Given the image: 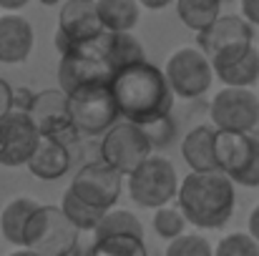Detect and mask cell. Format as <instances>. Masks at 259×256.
Listing matches in <instances>:
<instances>
[{
	"instance_id": "6da1fadb",
	"label": "cell",
	"mask_w": 259,
	"mask_h": 256,
	"mask_svg": "<svg viewBox=\"0 0 259 256\" xmlns=\"http://www.w3.org/2000/svg\"><path fill=\"white\" fill-rule=\"evenodd\" d=\"M111 90L121 118L128 123L146 128L171 116L176 95L166 81V73L149 61L118 71L111 81Z\"/></svg>"
},
{
	"instance_id": "7a4b0ae2",
	"label": "cell",
	"mask_w": 259,
	"mask_h": 256,
	"mask_svg": "<svg viewBox=\"0 0 259 256\" xmlns=\"http://www.w3.org/2000/svg\"><path fill=\"white\" fill-rule=\"evenodd\" d=\"M179 211L196 229L217 231L229 224L237 206L234 181L219 171L214 173H189L176 196Z\"/></svg>"
},
{
	"instance_id": "3957f363",
	"label": "cell",
	"mask_w": 259,
	"mask_h": 256,
	"mask_svg": "<svg viewBox=\"0 0 259 256\" xmlns=\"http://www.w3.org/2000/svg\"><path fill=\"white\" fill-rule=\"evenodd\" d=\"M81 231L68 221L61 206L40 203V209L30 216L23 249H30L40 256H68L78 246Z\"/></svg>"
},
{
	"instance_id": "277c9868",
	"label": "cell",
	"mask_w": 259,
	"mask_h": 256,
	"mask_svg": "<svg viewBox=\"0 0 259 256\" xmlns=\"http://www.w3.org/2000/svg\"><path fill=\"white\" fill-rule=\"evenodd\" d=\"M98 153H101V161L106 166L118 171L121 176H131L134 171H139L154 156V146L141 126L128 123V121H118L101 138Z\"/></svg>"
},
{
	"instance_id": "5b68a950",
	"label": "cell",
	"mask_w": 259,
	"mask_h": 256,
	"mask_svg": "<svg viewBox=\"0 0 259 256\" xmlns=\"http://www.w3.org/2000/svg\"><path fill=\"white\" fill-rule=\"evenodd\" d=\"M113 81V71L103 56L101 40L78 45L61 56L58 61V88L66 95H73L76 90H83L88 85H101Z\"/></svg>"
},
{
	"instance_id": "8992f818",
	"label": "cell",
	"mask_w": 259,
	"mask_h": 256,
	"mask_svg": "<svg viewBox=\"0 0 259 256\" xmlns=\"http://www.w3.org/2000/svg\"><path fill=\"white\" fill-rule=\"evenodd\" d=\"M179 176L169 159L164 156H151L139 171L128 176V193L131 201L139 203L141 209H164L179 196Z\"/></svg>"
},
{
	"instance_id": "52a82bcc",
	"label": "cell",
	"mask_w": 259,
	"mask_h": 256,
	"mask_svg": "<svg viewBox=\"0 0 259 256\" xmlns=\"http://www.w3.org/2000/svg\"><path fill=\"white\" fill-rule=\"evenodd\" d=\"M68 103L78 133L86 136H106L121 118L111 83L88 85L83 90H76L73 95H68Z\"/></svg>"
},
{
	"instance_id": "ba28073f",
	"label": "cell",
	"mask_w": 259,
	"mask_h": 256,
	"mask_svg": "<svg viewBox=\"0 0 259 256\" xmlns=\"http://www.w3.org/2000/svg\"><path fill=\"white\" fill-rule=\"evenodd\" d=\"M106 35V28L98 15V3L93 0H68L58 10L56 28V48L58 53H68L78 45L96 43Z\"/></svg>"
},
{
	"instance_id": "9c48e42d",
	"label": "cell",
	"mask_w": 259,
	"mask_h": 256,
	"mask_svg": "<svg viewBox=\"0 0 259 256\" xmlns=\"http://www.w3.org/2000/svg\"><path fill=\"white\" fill-rule=\"evenodd\" d=\"M209 118L217 131L249 136L259 126V98L249 88H222L209 103Z\"/></svg>"
},
{
	"instance_id": "30bf717a",
	"label": "cell",
	"mask_w": 259,
	"mask_h": 256,
	"mask_svg": "<svg viewBox=\"0 0 259 256\" xmlns=\"http://www.w3.org/2000/svg\"><path fill=\"white\" fill-rule=\"evenodd\" d=\"M28 116L35 123L40 138H51V141H58L71 148V143H76L81 136L71 118L68 95L61 88H48V90L35 93V100H33Z\"/></svg>"
},
{
	"instance_id": "8fae6325",
	"label": "cell",
	"mask_w": 259,
	"mask_h": 256,
	"mask_svg": "<svg viewBox=\"0 0 259 256\" xmlns=\"http://www.w3.org/2000/svg\"><path fill=\"white\" fill-rule=\"evenodd\" d=\"M166 81L179 98H201L214 83V66L199 48H179L166 63Z\"/></svg>"
},
{
	"instance_id": "7c38bea8",
	"label": "cell",
	"mask_w": 259,
	"mask_h": 256,
	"mask_svg": "<svg viewBox=\"0 0 259 256\" xmlns=\"http://www.w3.org/2000/svg\"><path fill=\"white\" fill-rule=\"evenodd\" d=\"M121 183H123V176L118 171L106 166L103 161H96V164H86L78 169L68 191L78 201L108 214V211H113V206L121 196Z\"/></svg>"
},
{
	"instance_id": "4fadbf2b",
	"label": "cell",
	"mask_w": 259,
	"mask_h": 256,
	"mask_svg": "<svg viewBox=\"0 0 259 256\" xmlns=\"http://www.w3.org/2000/svg\"><path fill=\"white\" fill-rule=\"evenodd\" d=\"M38 146H40V133L28 113L10 111L0 118V166L5 169L28 166Z\"/></svg>"
},
{
	"instance_id": "5bb4252c",
	"label": "cell",
	"mask_w": 259,
	"mask_h": 256,
	"mask_svg": "<svg viewBox=\"0 0 259 256\" xmlns=\"http://www.w3.org/2000/svg\"><path fill=\"white\" fill-rule=\"evenodd\" d=\"M252 40H254L252 25L242 15L227 13L209 30H204V33L196 35V48L209 61H214L224 50H232V48H239V45H252Z\"/></svg>"
},
{
	"instance_id": "9a60e30c",
	"label": "cell",
	"mask_w": 259,
	"mask_h": 256,
	"mask_svg": "<svg viewBox=\"0 0 259 256\" xmlns=\"http://www.w3.org/2000/svg\"><path fill=\"white\" fill-rule=\"evenodd\" d=\"M214 76L224 83V88H249L259 83V50L252 45H239L224 50L211 61Z\"/></svg>"
},
{
	"instance_id": "2e32d148",
	"label": "cell",
	"mask_w": 259,
	"mask_h": 256,
	"mask_svg": "<svg viewBox=\"0 0 259 256\" xmlns=\"http://www.w3.org/2000/svg\"><path fill=\"white\" fill-rule=\"evenodd\" d=\"M35 33L30 20H25L20 13H5L0 15V63L18 66L25 63L33 53Z\"/></svg>"
},
{
	"instance_id": "e0dca14e",
	"label": "cell",
	"mask_w": 259,
	"mask_h": 256,
	"mask_svg": "<svg viewBox=\"0 0 259 256\" xmlns=\"http://www.w3.org/2000/svg\"><path fill=\"white\" fill-rule=\"evenodd\" d=\"M254 141L257 136L249 133H227V131H217V166H219V173L229 176L232 181H237L254 156Z\"/></svg>"
},
{
	"instance_id": "ac0fdd59",
	"label": "cell",
	"mask_w": 259,
	"mask_h": 256,
	"mask_svg": "<svg viewBox=\"0 0 259 256\" xmlns=\"http://www.w3.org/2000/svg\"><path fill=\"white\" fill-rule=\"evenodd\" d=\"M217 128L214 126H194L184 141H181V159L186 161V166L191 173H214L219 171L217 166Z\"/></svg>"
},
{
	"instance_id": "d6986e66",
	"label": "cell",
	"mask_w": 259,
	"mask_h": 256,
	"mask_svg": "<svg viewBox=\"0 0 259 256\" xmlns=\"http://www.w3.org/2000/svg\"><path fill=\"white\" fill-rule=\"evenodd\" d=\"M68 169H71V148L58 141L40 138V146L35 148L28 171L40 181H58L66 176Z\"/></svg>"
},
{
	"instance_id": "ffe728a7",
	"label": "cell",
	"mask_w": 259,
	"mask_h": 256,
	"mask_svg": "<svg viewBox=\"0 0 259 256\" xmlns=\"http://www.w3.org/2000/svg\"><path fill=\"white\" fill-rule=\"evenodd\" d=\"M101 45H103V56H106L113 76L128 66L146 61V50L134 33H106L101 38Z\"/></svg>"
},
{
	"instance_id": "44dd1931",
	"label": "cell",
	"mask_w": 259,
	"mask_h": 256,
	"mask_svg": "<svg viewBox=\"0 0 259 256\" xmlns=\"http://www.w3.org/2000/svg\"><path fill=\"white\" fill-rule=\"evenodd\" d=\"M40 209V201L30 198V196H20V198H13L3 214H0V231L5 236V241H10L13 246H20L23 249V239H25V229H28V221L30 216Z\"/></svg>"
},
{
	"instance_id": "7402d4cb",
	"label": "cell",
	"mask_w": 259,
	"mask_h": 256,
	"mask_svg": "<svg viewBox=\"0 0 259 256\" xmlns=\"http://www.w3.org/2000/svg\"><path fill=\"white\" fill-rule=\"evenodd\" d=\"M96 3L106 33H131L141 18V5L136 0H96Z\"/></svg>"
},
{
	"instance_id": "603a6c76",
	"label": "cell",
	"mask_w": 259,
	"mask_h": 256,
	"mask_svg": "<svg viewBox=\"0 0 259 256\" xmlns=\"http://www.w3.org/2000/svg\"><path fill=\"white\" fill-rule=\"evenodd\" d=\"M176 15L189 30L199 35L222 18V3L219 0H179Z\"/></svg>"
},
{
	"instance_id": "cb8c5ba5",
	"label": "cell",
	"mask_w": 259,
	"mask_h": 256,
	"mask_svg": "<svg viewBox=\"0 0 259 256\" xmlns=\"http://www.w3.org/2000/svg\"><path fill=\"white\" fill-rule=\"evenodd\" d=\"M111 236H134V239H144V226L136 219V214L126 211V209H113L106 214V219L101 221V226L96 229V241L98 239H111Z\"/></svg>"
},
{
	"instance_id": "d4e9b609",
	"label": "cell",
	"mask_w": 259,
	"mask_h": 256,
	"mask_svg": "<svg viewBox=\"0 0 259 256\" xmlns=\"http://www.w3.org/2000/svg\"><path fill=\"white\" fill-rule=\"evenodd\" d=\"M61 209H63V214L68 216V221H71L78 231H93V234H96V229H98L101 221L106 219L103 211H98V209L88 206L83 201H78L68 188H66L63 198H61Z\"/></svg>"
},
{
	"instance_id": "484cf974",
	"label": "cell",
	"mask_w": 259,
	"mask_h": 256,
	"mask_svg": "<svg viewBox=\"0 0 259 256\" xmlns=\"http://www.w3.org/2000/svg\"><path fill=\"white\" fill-rule=\"evenodd\" d=\"M91 256H149L146 241L134 236H111L98 239L91 246Z\"/></svg>"
},
{
	"instance_id": "4316f807",
	"label": "cell",
	"mask_w": 259,
	"mask_h": 256,
	"mask_svg": "<svg viewBox=\"0 0 259 256\" xmlns=\"http://www.w3.org/2000/svg\"><path fill=\"white\" fill-rule=\"evenodd\" d=\"M186 224H189V221L184 219V214H181L179 209H174V206H164V209H159V211L154 214V231H156L161 239H166L169 244L184 236Z\"/></svg>"
},
{
	"instance_id": "83f0119b",
	"label": "cell",
	"mask_w": 259,
	"mask_h": 256,
	"mask_svg": "<svg viewBox=\"0 0 259 256\" xmlns=\"http://www.w3.org/2000/svg\"><path fill=\"white\" fill-rule=\"evenodd\" d=\"M214 256H259V244L244 231L227 234L214 246Z\"/></svg>"
},
{
	"instance_id": "f1b7e54d",
	"label": "cell",
	"mask_w": 259,
	"mask_h": 256,
	"mask_svg": "<svg viewBox=\"0 0 259 256\" xmlns=\"http://www.w3.org/2000/svg\"><path fill=\"white\" fill-rule=\"evenodd\" d=\"M166 256H214L211 244L199 234H184L166 246Z\"/></svg>"
},
{
	"instance_id": "f546056e",
	"label": "cell",
	"mask_w": 259,
	"mask_h": 256,
	"mask_svg": "<svg viewBox=\"0 0 259 256\" xmlns=\"http://www.w3.org/2000/svg\"><path fill=\"white\" fill-rule=\"evenodd\" d=\"M144 131H146V136H149V141H151L154 148H166L176 138V123L171 121V116L169 118H161V121H156L151 126H146Z\"/></svg>"
},
{
	"instance_id": "4dcf8cb0",
	"label": "cell",
	"mask_w": 259,
	"mask_h": 256,
	"mask_svg": "<svg viewBox=\"0 0 259 256\" xmlns=\"http://www.w3.org/2000/svg\"><path fill=\"white\" fill-rule=\"evenodd\" d=\"M234 183L247 186V188H259V136H257V141H254V156H252L249 166H247V171Z\"/></svg>"
},
{
	"instance_id": "1f68e13d",
	"label": "cell",
	"mask_w": 259,
	"mask_h": 256,
	"mask_svg": "<svg viewBox=\"0 0 259 256\" xmlns=\"http://www.w3.org/2000/svg\"><path fill=\"white\" fill-rule=\"evenodd\" d=\"M13 100H15V90L5 78H0V118L13 111Z\"/></svg>"
},
{
	"instance_id": "d6a6232c",
	"label": "cell",
	"mask_w": 259,
	"mask_h": 256,
	"mask_svg": "<svg viewBox=\"0 0 259 256\" xmlns=\"http://www.w3.org/2000/svg\"><path fill=\"white\" fill-rule=\"evenodd\" d=\"M242 18L259 28V0H242Z\"/></svg>"
},
{
	"instance_id": "836d02e7",
	"label": "cell",
	"mask_w": 259,
	"mask_h": 256,
	"mask_svg": "<svg viewBox=\"0 0 259 256\" xmlns=\"http://www.w3.org/2000/svg\"><path fill=\"white\" fill-rule=\"evenodd\" d=\"M247 226H249V231H247V234H249V236L259 244V203L252 209V214H249V224H247Z\"/></svg>"
},
{
	"instance_id": "e575fe53",
	"label": "cell",
	"mask_w": 259,
	"mask_h": 256,
	"mask_svg": "<svg viewBox=\"0 0 259 256\" xmlns=\"http://www.w3.org/2000/svg\"><path fill=\"white\" fill-rule=\"evenodd\" d=\"M0 8H3L5 13H18L20 8H25V0H3Z\"/></svg>"
},
{
	"instance_id": "d590c367",
	"label": "cell",
	"mask_w": 259,
	"mask_h": 256,
	"mask_svg": "<svg viewBox=\"0 0 259 256\" xmlns=\"http://www.w3.org/2000/svg\"><path fill=\"white\" fill-rule=\"evenodd\" d=\"M68 256H91V249H81V246H76Z\"/></svg>"
},
{
	"instance_id": "8d00e7d4",
	"label": "cell",
	"mask_w": 259,
	"mask_h": 256,
	"mask_svg": "<svg viewBox=\"0 0 259 256\" xmlns=\"http://www.w3.org/2000/svg\"><path fill=\"white\" fill-rule=\"evenodd\" d=\"M10 256H40V254H35V251H30V249H20V251H13Z\"/></svg>"
},
{
	"instance_id": "74e56055",
	"label": "cell",
	"mask_w": 259,
	"mask_h": 256,
	"mask_svg": "<svg viewBox=\"0 0 259 256\" xmlns=\"http://www.w3.org/2000/svg\"><path fill=\"white\" fill-rule=\"evenodd\" d=\"M144 5H146V8H151V10H159V8H166V5H169V0H166V3H144Z\"/></svg>"
}]
</instances>
